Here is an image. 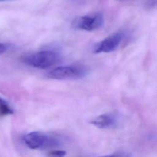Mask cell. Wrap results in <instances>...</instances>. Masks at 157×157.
Masks as SVG:
<instances>
[{"label":"cell","mask_w":157,"mask_h":157,"mask_svg":"<svg viewBox=\"0 0 157 157\" xmlns=\"http://www.w3.org/2000/svg\"><path fill=\"white\" fill-rule=\"evenodd\" d=\"M88 74V69L82 65H69L55 67L47 72L48 78L56 80L78 79Z\"/></svg>","instance_id":"cell-3"},{"label":"cell","mask_w":157,"mask_h":157,"mask_svg":"<svg viewBox=\"0 0 157 157\" xmlns=\"http://www.w3.org/2000/svg\"><path fill=\"white\" fill-rule=\"evenodd\" d=\"M23 140L25 145L32 150L52 149L59 147L61 144L60 140L56 137L39 131L26 134Z\"/></svg>","instance_id":"cell-1"},{"label":"cell","mask_w":157,"mask_h":157,"mask_svg":"<svg viewBox=\"0 0 157 157\" xmlns=\"http://www.w3.org/2000/svg\"><path fill=\"white\" fill-rule=\"evenodd\" d=\"M66 152L65 151L54 150L53 151H50V153H48V155H50V156H63L66 155Z\"/></svg>","instance_id":"cell-8"},{"label":"cell","mask_w":157,"mask_h":157,"mask_svg":"<svg viewBox=\"0 0 157 157\" xmlns=\"http://www.w3.org/2000/svg\"><path fill=\"white\" fill-rule=\"evenodd\" d=\"M90 123L100 129H108L115 128L118 123L117 117L112 113L100 115L93 119Z\"/></svg>","instance_id":"cell-6"},{"label":"cell","mask_w":157,"mask_h":157,"mask_svg":"<svg viewBox=\"0 0 157 157\" xmlns=\"http://www.w3.org/2000/svg\"><path fill=\"white\" fill-rule=\"evenodd\" d=\"M118 1H125V0H118Z\"/></svg>","instance_id":"cell-11"},{"label":"cell","mask_w":157,"mask_h":157,"mask_svg":"<svg viewBox=\"0 0 157 157\" xmlns=\"http://www.w3.org/2000/svg\"><path fill=\"white\" fill-rule=\"evenodd\" d=\"M60 60V55L52 50H40L23 58V63L26 65L41 69L51 67L58 63Z\"/></svg>","instance_id":"cell-2"},{"label":"cell","mask_w":157,"mask_h":157,"mask_svg":"<svg viewBox=\"0 0 157 157\" xmlns=\"http://www.w3.org/2000/svg\"><path fill=\"white\" fill-rule=\"evenodd\" d=\"M123 37L124 34L121 32L112 34L96 44L93 48V52L94 53L112 52L119 47Z\"/></svg>","instance_id":"cell-5"},{"label":"cell","mask_w":157,"mask_h":157,"mask_svg":"<svg viewBox=\"0 0 157 157\" xmlns=\"http://www.w3.org/2000/svg\"><path fill=\"white\" fill-rule=\"evenodd\" d=\"M13 113V110L9 104L0 97V117H4Z\"/></svg>","instance_id":"cell-7"},{"label":"cell","mask_w":157,"mask_h":157,"mask_svg":"<svg viewBox=\"0 0 157 157\" xmlns=\"http://www.w3.org/2000/svg\"><path fill=\"white\" fill-rule=\"evenodd\" d=\"M104 23L102 13L94 12L75 18L72 23V27L77 30L93 31L102 28Z\"/></svg>","instance_id":"cell-4"},{"label":"cell","mask_w":157,"mask_h":157,"mask_svg":"<svg viewBox=\"0 0 157 157\" xmlns=\"http://www.w3.org/2000/svg\"><path fill=\"white\" fill-rule=\"evenodd\" d=\"M0 1H4V0H0Z\"/></svg>","instance_id":"cell-12"},{"label":"cell","mask_w":157,"mask_h":157,"mask_svg":"<svg viewBox=\"0 0 157 157\" xmlns=\"http://www.w3.org/2000/svg\"><path fill=\"white\" fill-rule=\"evenodd\" d=\"M146 7L148 8H153L156 6V0H147L146 2Z\"/></svg>","instance_id":"cell-9"},{"label":"cell","mask_w":157,"mask_h":157,"mask_svg":"<svg viewBox=\"0 0 157 157\" xmlns=\"http://www.w3.org/2000/svg\"><path fill=\"white\" fill-rule=\"evenodd\" d=\"M6 50V47L3 44L0 43V54L4 53V52Z\"/></svg>","instance_id":"cell-10"}]
</instances>
